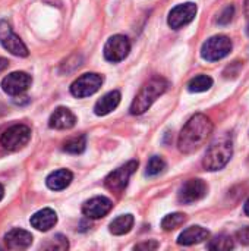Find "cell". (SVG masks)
Here are the masks:
<instances>
[{
  "instance_id": "obj_33",
  "label": "cell",
  "mask_w": 249,
  "mask_h": 251,
  "mask_svg": "<svg viewBox=\"0 0 249 251\" xmlns=\"http://www.w3.org/2000/svg\"><path fill=\"white\" fill-rule=\"evenodd\" d=\"M3 196H4V188H3V185L0 184V201H1V199H3Z\"/></svg>"
},
{
  "instance_id": "obj_7",
  "label": "cell",
  "mask_w": 249,
  "mask_h": 251,
  "mask_svg": "<svg viewBox=\"0 0 249 251\" xmlns=\"http://www.w3.org/2000/svg\"><path fill=\"white\" fill-rule=\"evenodd\" d=\"M103 84V76L98 74H84L82 76H79L78 79H75L70 85V93L72 96L78 97V99H84V97H90L94 93H97L100 90Z\"/></svg>"
},
{
  "instance_id": "obj_34",
  "label": "cell",
  "mask_w": 249,
  "mask_h": 251,
  "mask_svg": "<svg viewBox=\"0 0 249 251\" xmlns=\"http://www.w3.org/2000/svg\"><path fill=\"white\" fill-rule=\"evenodd\" d=\"M247 32H248V35H249V22H248V26H247Z\"/></svg>"
},
{
  "instance_id": "obj_30",
  "label": "cell",
  "mask_w": 249,
  "mask_h": 251,
  "mask_svg": "<svg viewBox=\"0 0 249 251\" xmlns=\"http://www.w3.org/2000/svg\"><path fill=\"white\" fill-rule=\"evenodd\" d=\"M7 66H9V60L4 59V57H0V74H1L4 69H7Z\"/></svg>"
},
{
  "instance_id": "obj_15",
  "label": "cell",
  "mask_w": 249,
  "mask_h": 251,
  "mask_svg": "<svg viewBox=\"0 0 249 251\" xmlns=\"http://www.w3.org/2000/svg\"><path fill=\"white\" fill-rule=\"evenodd\" d=\"M75 124L76 116L68 107H57L48 119V126L53 129H70Z\"/></svg>"
},
{
  "instance_id": "obj_11",
  "label": "cell",
  "mask_w": 249,
  "mask_h": 251,
  "mask_svg": "<svg viewBox=\"0 0 249 251\" xmlns=\"http://www.w3.org/2000/svg\"><path fill=\"white\" fill-rule=\"evenodd\" d=\"M197 15V4L195 3H182V4H178L176 7H173L169 13V26L173 28V29H179L185 25H188L189 22L194 21Z\"/></svg>"
},
{
  "instance_id": "obj_27",
  "label": "cell",
  "mask_w": 249,
  "mask_h": 251,
  "mask_svg": "<svg viewBox=\"0 0 249 251\" xmlns=\"http://www.w3.org/2000/svg\"><path fill=\"white\" fill-rule=\"evenodd\" d=\"M233 15H235V6L233 4H229L223 9V12L220 13V16L217 18V22L220 25H227L232 19H233Z\"/></svg>"
},
{
  "instance_id": "obj_13",
  "label": "cell",
  "mask_w": 249,
  "mask_h": 251,
  "mask_svg": "<svg viewBox=\"0 0 249 251\" xmlns=\"http://www.w3.org/2000/svg\"><path fill=\"white\" fill-rule=\"evenodd\" d=\"M112 207H113L112 200L100 196V197H94L85 201L82 206V213L90 219H100V218H104L112 210Z\"/></svg>"
},
{
  "instance_id": "obj_4",
  "label": "cell",
  "mask_w": 249,
  "mask_h": 251,
  "mask_svg": "<svg viewBox=\"0 0 249 251\" xmlns=\"http://www.w3.org/2000/svg\"><path fill=\"white\" fill-rule=\"evenodd\" d=\"M232 40L226 35H214L208 38L201 47V56L207 62H217L232 51Z\"/></svg>"
},
{
  "instance_id": "obj_20",
  "label": "cell",
  "mask_w": 249,
  "mask_h": 251,
  "mask_svg": "<svg viewBox=\"0 0 249 251\" xmlns=\"http://www.w3.org/2000/svg\"><path fill=\"white\" fill-rule=\"evenodd\" d=\"M132 226H134V216L122 215L110 224V232L113 235H125L132 229Z\"/></svg>"
},
{
  "instance_id": "obj_17",
  "label": "cell",
  "mask_w": 249,
  "mask_h": 251,
  "mask_svg": "<svg viewBox=\"0 0 249 251\" xmlns=\"http://www.w3.org/2000/svg\"><path fill=\"white\" fill-rule=\"evenodd\" d=\"M208 237H210V232H208L205 228H203V226H191V228L185 229V231L179 235L178 244L188 247V246L200 244V243L205 241Z\"/></svg>"
},
{
  "instance_id": "obj_25",
  "label": "cell",
  "mask_w": 249,
  "mask_h": 251,
  "mask_svg": "<svg viewBox=\"0 0 249 251\" xmlns=\"http://www.w3.org/2000/svg\"><path fill=\"white\" fill-rule=\"evenodd\" d=\"M164 169H166V162L158 156H153L150 159L148 165H147V172L145 174H147V176H157V175L163 174Z\"/></svg>"
},
{
  "instance_id": "obj_14",
  "label": "cell",
  "mask_w": 249,
  "mask_h": 251,
  "mask_svg": "<svg viewBox=\"0 0 249 251\" xmlns=\"http://www.w3.org/2000/svg\"><path fill=\"white\" fill-rule=\"evenodd\" d=\"M4 244L9 250H25L32 244V235L25 229H10L4 235Z\"/></svg>"
},
{
  "instance_id": "obj_16",
  "label": "cell",
  "mask_w": 249,
  "mask_h": 251,
  "mask_svg": "<svg viewBox=\"0 0 249 251\" xmlns=\"http://www.w3.org/2000/svg\"><path fill=\"white\" fill-rule=\"evenodd\" d=\"M57 224V215L51 209H43L31 216V225L32 228L38 231H48Z\"/></svg>"
},
{
  "instance_id": "obj_10",
  "label": "cell",
  "mask_w": 249,
  "mask_h": 251,
  "mask_svg": "<svg viewBox=\"0 0 249 251\" xmlns=\"http://www.w3.org/2000/svg\"><path fill=\"white\" fill-rule=\"evenodd\" d=\"M207 184L203 179H189L186 181L178 194V200L182 204H192L207 196Z\"/></svg>"
},
{
  "instance_id": "obj_24",
  "label": "cell",
  "mask_w": 249,
  "mask_h": 251,
  "mask_svg": "<svg viewBox=\"0 0 249 251\" xmlns=\"http://www.w3.org/2000/svg\"><path fill=\"white\" fill-rule=\"evenodd\" d=\"M208 250L214 251H229L235 247L233 244V240L227 235H220V237H216L214 240H211V243H208Z\"/></svg>"
},
{
  "instance_id": "obj_32",
  "label": "cell",
  "mask_w": 249,
  "mask_h": 251,
  "mask_svg": "<svg viewBox=\"0 0 249 251\" xmlns=\"http://www.w3.org/2000/svg\"><path fill=\"white\" fill-rule=\"evenodd\" d=\"M245 15L249 16V0H245Z\"/></svg>"
},
{
  "instance_id": "obj_35",
  "label": "cell",
  "mask_w": 249,
  "mask_h": 251,
  "mask_svg": "<svg viewBox=\"0 0 249 251\" xmlns=\"http://www.w3.org/2000/svg\"><path fill=\"white\" fill-rule=\"evenodd\" d=\"M0 107H3V104H1V103H0ZM0 113H1V112H0Z\"/></svg>"
},
{
  "instance_id": "obj_2",
  "label": "cell",
  "mask_w": 249,
  "mask_h": 251,
  "mask_svg": "<svg viewBox=\"0 0 249 251\" xmlns=\"http://www.w3.org/2000/svg\"><path fill=\"white\" fill-rule=\"evenodd\" d=\"M167 88H169V81L164 79L163 76L151 78L147 84L142 85V88L134 99L131 104V113L142 115L144 112H147L153 106V103L167 91Z\"/></svg>"
},
{
  "instance_id": "obj_3",
  "label": "cell",
  "mask_w": 249,
  "mask_h": 251,
  "mask_svg": "<svg viewBox=\"0 0 249 251\" xmlns=\"http://www.w3.org/2000/svg\"><path fill=\"white\" fill-rule=\"evenodd\" d=\"M233 154V144L229 135H222L216 138L208 147L204 157V168L207 171H220L223 169Z\"/></svg>"
},
{
  "instance_id": "obj_31",
  "label": "cell",
  "mask_w": 249,
  "mask_h": 251,
  "mask_svg": "<svg viewBox=\"0 0 249 251\" xmlns=\"http://www.w3.org/2000/svg\"><path fill=\"white\" fill-rule=\"evenodd\" d=\"M244 210H245V215L249 216V199L247 200V203H245V207H244Z\"/></svg>"
},
{
  "instance_id": "obj_12",
  "label": "cell",
  "mask_w": 249,
  "mask_h": 251,
  "mask_svg": "<svg viewBox=\"0 0 249 251\" xmlns=\"http://www.w3.org/2000/svg\"><path fill=\"white\" fill-rule=\"evenodd\" d=\"M32 84L31 75L25 72H12L1 81V88L9 96H21L23 94Z\"/></svg>"
},
{
  "instance_id": "obj_21",
  "label": "cell",
  "mask_w": 249,
  "mask_h": 251,
  "mask_svg": "<svg viewBox=\"0 0 249 251\" xmlns=\"http://www.w3.org/2000/svg\"><path fill=\"white\" fill-rule=\"evenodd\" d=\"M213 87V79L208 75H198L192 78L188 84V90L191 93H203Z\"/></svg>"
},
{
  "instance_id": "obj_22",
  "label": "cell",
  "mask_w": 249,
  "mask_h": 251,
  "mask_svg": "<svg viewBox=\"0 0 249 251\" xmlns=\"http://www.w3.org/2000/svg\"><path fill=\"white\" fill-rule=\"evenodd\" d=\"M87 147V138L85 135H78V137H73L70 140H68L65 144H63V150L66 153H70V154H81Z\"/></svg>"
},
{
  "instance_id": "obj_6",
  "label": "cell",
  "mask_w": 249,
  "mask_h": 251,
  "mask_svg": "<svg viewBox=\"0 0 249 251\" xmlns=\"http://www.w3.org/2000/svg\"><path fill=\"white\" fill-rule=\"evenodd\" d=\"M136 168H138V162L136 160H131L126 165L117 168L116 171L110 172L106 176V179H104L106 187L110 191H113V193H122L126 188V185L129 182V178L134 175Z\"/></svg>"
},
{
  "instance_id": "obj_29",
  "label": "cell",
  "mask_w": 249,
  "mask_h": 251,
  "mask_svg": "<svg viewBox=\"0 0 249 251\" xmlns=\"http://www.w3.org/2000/svg\"><path fill=\"white\" fill-rule=\"evenodd\" d=\"M158 249V243L157 241H148V243H142V244H138L135 247V250H156Z\"/></svg>"
},
{
  "instance_id": "obj_18",
  "label": "cell",
  "mask_w": 249,
  "mask_h": 251,
  "mask_svg": "<svg viewBox=\"0 0 249 251\" xmlns=\"http://www.w3.org/2000/svg\"><path fill=\"white\" fill-rule=\"evenodd\" d=\"M120 93L119 91H110L107 94H104L94 106V113L97 116H106L110 112H113L119 103H120Z\"/></svg>"
},
{
  "instance_id": "obj_5",
  "label": "cell",
  "mask_w": 249,
  "mask_h": 251,
  "mask_svg": "<svg viewBox=\"0 0 249 251\" xmlns=\"http://www.w3.org/2000/svg\"><path fill=\"white\" fill-rule=\"evenodd\" d=\"M31 140V129L26 125H13L10 128H7L1 137H0V144L9 150V151H18L21 149H23Z\"/></svg>"
},
{
  "instance_id": "obj_28",
  "label": "cell",
  "mask_w": 249,
  "mask_h": 251,
  "mask_svg": "<svg viewBox=\"0 0 249 251\" xmlns=\"http://www.w3.org/2000/svg\"><path fill=\"white\" fill-rule=\"evenodd\" d=\"M236 238H238V241H239L241 244L249 246V226H247V228H242L241 231H238Z\"/></svg>"
},
{
  "instance_id": "obj_23",
  "label": "cell",
  "mask_w": 249,
  "mask_h": 251,
  "mask_svg": "<svg viewBox=\"0 0 249 251\" xmlns=\"http://www.w3.org/2000/svg\"><path fill=\"white\" fill-rule=\"evenodd\" d=\"M185 222H186V215H183V213H172V215H167L161 221V228L164 231H175L176 228L182 226Z\"/></svg>"
},
{
  "instance_id": "obj_1",
  "label": "cell",
  "mask_w": 249,
  "mask_h": 251,
  "mask_svg": "<svg viewBox=\"0 0 249 251\" xmlns=\"http://www.w3.org/2000/svg\"><path fill=\"white\" fill-rule=\"evenodd\" d=\"M213 132V122L203 113L194 115L182 128L179 135V150L185 154H191L201 149Z\"/></svg>"
},
{
  "instance_id": "obj_8",
  "label": "cell",
  "mask_w": 249,
  "mask_h": 251,
  "mask_svg": "<svg viewBox=\"0 0 249 251\" xmlns=\"http://www.w3.org/2000/svg\"><path fill=\"white\" fill-rule=\"evenodd\" d=\"M0 43L1 46L10 51L15 56L19 57H26L28 56V49L23 44V41L13 32L12 26L6 21H0Z\"/></svg>"
},
{
  "instance_id": "obj_19",
  "label": "cell",
  "mask_w": 249,
  "mask_h": 251,
  "mask_svg": "<svg viewBox=\"0 0 249 251\" xmlns=\"http://www.w3.org/2000/svg\"><path fill=\"white\" fill-rule=\"evenodd\" d=\"M72 179H73V175H72L70 171H68V169H59V171L51 172L47 176L45 184L53 191H62V190H65L66 187L70 185Z\"/></svg>"
},
{
  "instance_id": "obj_9",
  "label": "cell",
  "mask_w": 249,
  "mask_h": 251,
  "mask_svg": "<svg viewBox=\"0 0 249 251\" xmlns=\"http://www.w3.org/2000/svg\"><path fill=\"white\" fill-rule=\"evenodd\" d=\"M131 51V41L125 35H113L104 46V57L109 62H122Z\"/></svg>"
},
{
  "instance_id": "obj_26",
  "label": "cell",
  "mask_w": 249,
  "mask_h": 251,
  "mask_svg": "<svg viewBox=\"0 0 249 251\" xmlns=\"http://www.w3.org/2000/svg\"><path fill=\"white\" fill-rule=\"evenodd\" d=\"M69 247V243H68V238L63 237V235H56L50 240L48 244L44 246V249L47 250H66Z\"/></svg>"
}]
</instances>
